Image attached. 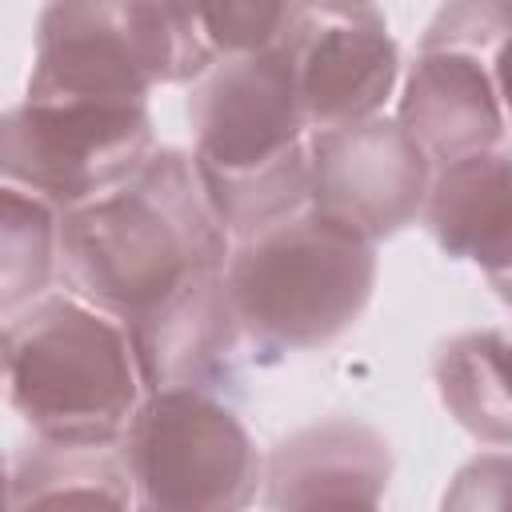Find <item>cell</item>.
Wrapping results in <instances>:
<instances>
[{
  "instance_id": "7",
  "label": "cell",
  "mask_w": 512,
  "mask_h": 512,
  "mask_svg": "<svg viewBox=\"0 0 512 512\" xmlns=\"http://www.w3.org/2000/svg\"><path fill=\"white\" fill-rule=\"evenodd\" d=\"M508 104H512V52H508Z\"/></svg>"
},
{
  "instance_id": "1",
  "label": "cell",
  "mask_w": 512,
  "mask_h": 512,
  "mask_svg": "<svg viewBox=\"0 0 512 512\" xmlns=\"http://www.w3.org/2000/svg\"><path fill=\"white\" fill-rule=\"evenodd\" d=\"M8 404L56 444H100L132 408L120 332L72 300H40L4 324Z\"/></svg>"
},
{
  "instance_id": "6",
  "label": "cell",
  "mask_w": 512,
  "mask_h": 512,
  "mask_svg": "<svg viewBox=\"0 0 512 512\" xmlns=\"http://www.w3.org/2000/svg\"><path fill=\"white\" fill-rule=\"evenodd\" d=\"M52 248H60V228L52 220V200L4 184L0 192V300L4 316L32 304L52 272Z\"/></svg>"
},
{
  "instance_id": "2",
  "label": "cell",
  "mask_w": 512,
  "mask_h": 512,
  "mask_svg": "<svg viewBox=\"0 0 512 512\" xmlns=\"http://www.w3.org/2000/svg\"><path fill=\"white\" fill-rule=\"evenodd\" d=\"M208 228L180 168L144 172L136 188L84 200L60 224V268L68 284L108 308H140L180 292L184 256H204Z\"/></svg>"
},
{
  "instance_id": "4",
  "label": "cell",
  "mask_w": 512,
  "mask_h": 512,
  "mask_svg": "<svg viewBox=\"0 0 512 512\" xmlns=\"http://www.w3.org/2000/svg\"><path fill=\"white\" fill-rule=\"evenodd\" d=\"M248 316L288 340H316L364 300L368 256L336 228H296L268 240L236 272Z\"/></svg>"
},
{
  "instance_id": "5",
  "label": "cell",
  "mask_w": 512,
  "mask_h": 512,
  "mask_svg": "<svg viewBox=\"0 0 512 512\" xmlns=\"http://www.w3.org/2000/svg\"><path fill=\"white\" fill-rule=\"evenodd\" d=\"M292 64L308 108L320 116L368 108L392 76L388 44L364 0H300Z\"/></svg>"
},
{
  "instance_id": "3",
  "label": "cell",
  "mask_w": 512,
  "mask_h": 512,
  "mask_svg": "<svg viewBox=\"0 0 512 512\" xmlns=\"http://www.w3.org/2000/svg\"><path fill=\"white\" fill-rule=\"evenodd\" d=\"M144 140L140 96L24 88L0 128L4 184L52 204H84L132 168Z\"/></svg>"
}]
</instances>
